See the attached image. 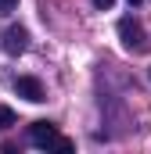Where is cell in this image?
I'll return each instance as SVG.
<instances>
[{
	"label": "cell",
	"instance_id": "obj_5",
	"mask_svg": "<svg viewBox=\"0 0 151 154\" xmlns=\"http://www.w3.org/2000/svg\"><path fill=\"white\" fill-rule=\"evenodd\" d=\"M7 125H14V111L0 104V129H7Z\"/></svg>",
	"mask_w": 151,
	"mask_h": 154
},
{
	"label": "cell",
	"instance_id": "obj_7",
	"mask_svg": "<svg viewBox=\"0 0 151 154\" xmlns=\"http://www.w3.org/2000/svg\"><path fill=\"white\" fill-rule=\"evenodd\" d=\"M112 4H115V0H94V7H97V11H112Z\"/></svg>",
	"mask_w": 151,
	"mask_h": 154
},
{
	"label": "cell",
	"instance_id": "obj_6",
	"mask_svg": "<svg viewBox=\"0 0 151 154\" xmlns=\"http://www.w3.org/2000/svg\"><path fill=\"white\" fill-rule=\"evenodd\" d=\"M14 7H18V0H0V14H11Z\"/></svg>",
	"mask_w": 151,
	"mask_h": 154
},
{
	"label": "cell",
	"instance_id": "obj_8",
	"mask_svg": "<svg viewBox=\"0 0 151 154\" xmlns=\"http://www.w3.org/2000/svg\"><path fill=\"white\" fill-rule=\"evenodd\" d=\"M130 4H140V0H130Z\"/></svg>",
	"mask_w": 151,
	"mask_h": 154
},
{
	"label": "cell",
	"instance_id": "obj_4",
	"mask_svg": "<svg viewBox=\"0 0 151 154\" xmlns=\"http://www.w3.org/2000/svg\"><path fill=\"white\" fill-rule=\"evenodd\" d=\"M0 47H4V54H22L25 47H29V32L22 29V25H7L4 29V36H0Z\"/></svg>",
	"mask_w": 151,
	"mask_h": 154
},
{
	"label": "cell",
	"instance_id": "obj_1",
	"mask_svg": "<svg viewBox=\"0 0 151 154\" xmlns=\"http://www.w3.org/2000/svg\"><path fill=\"white\" fill-rule=\"evenodd\" d=\"M14 93L22 100H29V104H43L47 100V90H43V82L36 75H18L14 79Z\"/></svg>",
	"mask_w": 151,
	"mask_h": 154
},
{
	"label": "cell",
	"instance_id": "obj_3",
	"mask_svg": "<svg viewBox=\"0 0 151 154\" xmlns=\"http://www.w3.org/2000/svg\"><path fill=\"white\" fill-rule=\"evenodd\" d=\"M58 140H61V136H58V125H54V122H43V118H40V122L29 125V143H33V147H54Z\"/></svg>",
	"mask_w": 151,
	"mask_h": 154
},
{
	"label": "cell",
	"instance_id": "obj_2",
	"mask_svg": "<svg viewBox=\"0 0 151 154\" xmlns=\"http://www.w3.org/2000/svg\"><path fill=\"white\" fill-rule=\"evenodd\" d=\"M119 39L126 50H140L144 47V25L137 18H119Z\"/></svg>",
	"mask_w": 151,
	"mask_h": 154
}]
</instances>
